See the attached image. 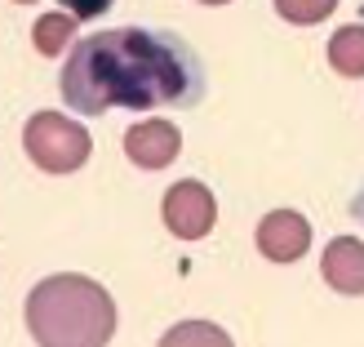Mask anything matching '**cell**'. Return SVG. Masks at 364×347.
Segmentation results:
<instances>
[{
    "instance_id": "cell-9",
    "label": "cell",
    "mask_w": 364,
    "mask_h": 347,
    "mask_svg": "<svg viewBox=\"0 0 364 347\" xmlns=\"http://www.w3.org/2000/svg\"><path fill=\"white\" fill-rule=\"evenodd\" d=\"M71 31H76V14H45V18H36L31 41H36V49H41L45 58H53L58 49L71 45Z\"/></svg>"
},
{
    "instance_id": "cell-4",
    "label": "cell",
    "mask_w": 364,
    "mask_h": 347,
    "mask_svg": "<svg viewBox=\"0 0 364 347\" xmlns=\"http://www.w3.org/2000/svg\"><path fill=\"white\" fill-rule=\"evenodd\" d=\"M213 218H218V205H213V192L196 178H182L169 187L165 196V223L178 241H200V236L213 232Z\"/></svg>"
},
{
    "instance_id": "cell-7",
    "label": "cell",
    "mask_w": 364,
    "mask_h": 347,
    "mask_svg": "<svg viewBox=\"0 0 364 347\" xmlns=\"http://www.w3.org/2000/svg\"><path fill=\"white\" fill-rule=\"evenodd\" d=\"M320 271L338 294H364V241H355V236L329 241V249L320 259Z\"/></svg>"
},
{
    "instance_id": "cell-6",
    "label": "cell",
    "mask_w": 364,
    "mask_h": 347,
    "mask_svg": "<svg viewBox=\"0 0 364 347\" xmlns=\"http://www.w3.org/2000/svg\"><path fill=\"white\" fill-rule=\"evenodd\" d=\"M178 147H182V134L169 120H138L134 130L124 134V156H129L138 170H165L178 156Z\"/></svg>"
},
{
    "instance_id": "cell-10",
    "label": "cell",
    "mask_w": 364,
    "mask_h": 347,
    "mask_svg": "<svg viewBox=\"0 0 364 347\" xmlns=\"http://www.w3.org/2000/svg\"><path fill=\"white\" fill-rule=\"evenodd\" d=\"M338 9V0H276V14L284 23H298V27H311V23H324Z\"/></svg>"
},
{
    "instance_id": "cell-5",
    "label": "cell",
    "mask_w": 364,
    "mask_h": 347,
    "mask_svg": "<svg viewBox=\"0 0 364 347\" xmlns=\"http://www.w3.org/2000/svg\"><path fill=\"white\" fill-rule=\"evenodd\" d=\"M306 245H311V223L294 209H276L258 223V249L271 263H294L306 254Z\"/></svg>"
},
{
    "instance_id": "cell-8",
    "label": "cell",
    "mask_w": 364,
    "mask_h": 347,
    "mask_svg": "<svg viewBox=\"0 0 364 347\" xmlns=\"http://www.w3.org/2000/svg\"><path fill=\"white\" fill-rule=\"evenodd\" d=\"M329 63L342 76H364V23L338 27V36L329 41Z\"/></svg>"
},
{
    "instance_id": "cell-15",
    "label": "cell",
    "mask_w": 364,
    "mask_h": 347,
    "mask_svg": "<svg viewBox=\"0 0 364 347\" xmlns=\"http://www.w3.org/2000/svg\"><path fill=\"white\" fill-rule=\"evenodd\" d=\"M360 209H364V205H360Z\"/></svg>"
},
{
    "instance_id": "cell-13",
    "label": "cell",
    "mask_w": 364,
    "mask_h": 347,
    "mask_svg": "<svg viewBox=\"0 0 364 347\" xmlns=\"http://www.w3.org/2000/svg\"><path fill=\"white\" fill-rule=\"evenodd\" d=\"M200 5H227V0H200Z\"/></svg>"
},
{
    "instance_id": "cell-2",
    "label": "cell",
    "mask_w": 364,
    "mask_h": 347,
    "mask_svg": "<svg viewBox=\"0 0 364 347\" xmlns=\"http://www.w3.org/2000/svg\"><path fill=\"white\" fill-rule=\"evenodd\" d=\"M27 330L41 347H102L116 334V303L98 281L58 271L27 294Z\"/></svg>"
},
{
    "instance_id": "cell-12",
    "label": "cell",
    "mask_w": 364,
    "mask_h": 347,
    "mask_svg": "<svg viewBox=\"0 0 364 347\" xmlns=\"http://www.w3.org/2000/svg\"><path fill=\"white\" fill-rule=\"evenodd\" d=\"M116 0H63V9H71L76 18H98V14H107Z\"/></svg>"
},
{
    "instance_id": "cell-11",
    "label": "cell",
    "mask_w": 364,
    "mask_h": 347,
    "mask_svg": "<svg viewBox=\"0 0 364 347\" xmlns=\"http://www.w3.org/2000/svg\"><path fill=\"white\" fill-rule=\"evenodd\" d=\"M213 325H178V334H169L165 343L173 347V343H191V338H213V343H227V334H209Z\"/></svg>"
},
{
    "instance_id": "cell-1",
    "label": "cell",
    "mask_w": 364,
    "mask_h": 347,
    "mask_svg": "<svg viewBox=\"0 0 364 347\" xmlns=\"http://www.w3.org/2000/svg\"><path fill=\"white\" fill-rule=\"evenodd\" d=\"M63 98L80 116H102L112 107H191L205 98V67L173 31L112 27L71 49L63 67Z\"/></svg>"
},
{
    "instance_id": "cell-14",
    "label": "cell",
    "mask_w": 364,
    "mask_h": 347,
    "mask_svg": "<svg viewBox=\"0 0 364 347\" xmlns=\"http://www.w3.org/2000/svg\"><path fill=\"white\" fill-rule=\"evenodd\" d=\"M18 5H36V0H18Z\"/></svg>"
},
{
    "instance_id": "cell-3",
    "label": "cell",
    "mask_w": 364,
    "mask_h": 347,
    "mask_svg": "<svg viewBox=\"0 0 364 347\" xmlns=\"http://www.w3.org/2000/svg\"><path fill=\"white\" fill-rule=\"evenodd\" d=\"M23 147L45 174H76L94 152V143H89L85 125L53 116V112H36L23 130Z\"/></svg>"
}]
</instances>
